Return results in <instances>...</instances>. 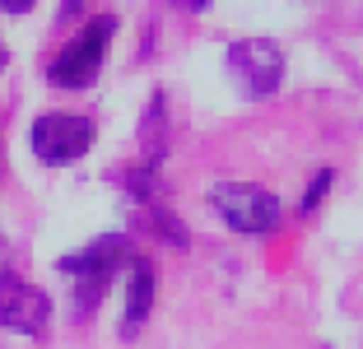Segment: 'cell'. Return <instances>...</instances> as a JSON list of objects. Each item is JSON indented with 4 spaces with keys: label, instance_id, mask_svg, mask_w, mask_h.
Listing matches in <instances>:
<instances>
[{
    "label": "cell",
    "instance_id": "8fae6325",
    "mask_svg": "<svg viewBox=\"0 0 363 349\" xmlns=\"http://www.w3.org/2000/svg\"><path fill=\"white\" fill-rule=\"evenodd\" d=\"M5 65H10V47L0 43V70H5Z\"/></svg>",
    "mask_w": 363,
    "mask_h": 349
},
{
    "label": "cell",
    "instance_id": "52a82bcc",
    "mask_svg": "<svg viewBox=\"0 0 363 349\" xmlns=\"http://www.w3.org/2000/svg\"><path fill=\"white\" fill-rule=\"evenodd\" d=\"M130 270V289H126V317H121V336H135L154 312V289H159V275H154V261L150 256H130L126 261Z\"/></svg>",
    "mask_w": 363,
    "mask_h": 349
},
{
    "label": "cell",
    "instance_id": "6da1fadb",
    "mask_svg": "<svg viewBox=\"0 0 363 349\" xmlns=\"http://www.w3.org/2000/svg\"><path fill=\"white\" fill-rule=\"evenodd\" d=\"M126 261H130V243L121 233H103L89 247L61 256V275H70V284H75V312L79 317H89L107 298V289H112V279H117V270Z\"/></svg>",
    "mask_w": 363,
    "mask_h": 349
},
{
    "label": "cell",
    "instance_id": "8992f818",
    "mask_svg": "<svg viewBox=\"0 0 363 349\" xmlns=\"http://www.w3.org/2000/svg\"><path fill=\"white\" fill-rule=\"evenodd\" d=\"M228 74L242 84V94L270 98L284 79V52L270 38H242L228 47Z\"/></svg>",
    "mask_w": 363,
    "mask_h": 349
},
{
    "label": "cell",
    "instance_id": "9c48e42d",
    "mask_svg": "<svg viewBox=\"0 0 363 349\" xmlns=\"http://www.w3.org/2000/svg\"><path fill=\"white\" fill-rule=\"evenodd\" d=\"M326 191H331V168H321L317 177H312V187H308V196H303L298 210H303V214H312V210L321 205V196H326Z\"/></svg>",
    "mask_w": 363,
    "mask_h": 349
},
{
    "label": "cell",
    "instance_id": "ba28073f",
    "mask_svg": "<svg viewBox=\"0 0 363 349\" xmlns=\"http://www.w3.org/2000/svg\"><path fill=\"white\" fill-rule=\"evenodd\" d=\"M163 112H168V103H163V94L150 98V112H145V121H140V154H145V168H159L163 154H168V121H163Z\"/></svg>",
    "mask_w": 363,
    "mask_h": 349
},
{
    "label": "cell",
    "instance_id": "7a4b0ae2",
    "mask_svg": "<svg viewBox=\"0 0 363 349\" xmlns=\"http://www.w3.org/2000/svg\"><path fill=\"white\" fill-rule=\"evenodd\" d=\"M112 33H117V14H94V19L47 61V84L89 89L98 79V70H103V56H107V47H112Z\"/></svg>",
    "mask_w": 363,
    "mask_h": 349
},
{
    "label": "cell",
    "instance_id": "30bf717a",
    "mask_svg": "<svg viewBox=\"0 0 363 349\" xmlns=\"http://www.w3.org/2000/svg\"><path fill=\"white\" fill-rule=\"evenodd\" d=\"M0 10H10V14H23V10H28V0H0Z\"/></svg>",
    "mask_w": 363,
    "mask_h": 349
},
{
    "label": "cell",
    "instance_id": "277c9868",
    "mask_svg": "<svg viewBox=\"0 0 363 349\" xmlns=\"http://www.w3.org/2000/svg\"><path fill=\"white\" fill-rule=\"evenodd\" d=\"M214 210L224 214V223L233 233H247V238H261L279 223V196L266 187H252V182H219L210 191Z\"/></svg>",
    "mask_w": 363,
    "mask_h": 349
},
{
    "label": "cell",
    "instance_id": "5b68a950",
    "mask_svg": "<svg viewBox=\"0 0 363 349\" xmlns=\"http://www.w3.org/2000/svg\"><path fill=\"white\" fill-rule=\"evenodd\" d=\"M0 326L19 331L28 340H43L52 326V298L10 265H0Z\"/></svg>",
    "mask_w": 363,
    "mask_h": 349
},
{
    "label": "cell",
    "instance_id": "3957f363",
    "mask_svg": "<svg viewBox=\"0 0 363 349\" xmlns=\"http://www.w3.org/2000/svg\"><path fill=\"white\" fill-rule=\"evenodd\" d=\"M94 135L98 126L79 112H43L28 131V145L47 168H65V163H79L94 149Z\"/></svg>",
    "mask_w": 363,
    "mask_h": 349
}]
</instances>
